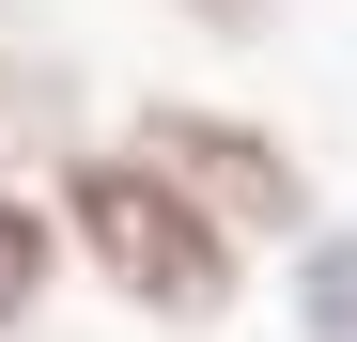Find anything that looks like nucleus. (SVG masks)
Here are the masks:
<instances>
[{
    "instance_id": "7ed1b4c3",
    "label": "nucleus",
    "mask_w": 357,
    "mask_h": 342,
    "mask_svg": "<svg viewBox=\"0 0 357 342\" xmlns=\"http://www.w3.org/2000/svg\"><path fill=\"white\" fill-rule=\"evenodd\" d=\"M93 125L109 109H93V63L63 47V16L47 0H0V187H47Z\"/></svg>"
},
{
    "instance_id": "39448f33",
    "label": "nucleus",
    "mask_w": 357,
    "mask_h": 342,
    "mask_svg": "<svg viewBox=\"0 0 357 342\" xmlns=\"http://www.w3.org/2000/svg\"><path fill=\"white\" fill-rule=\"evenodd\" d=\"M280 265H295V342H357V218H311Z\"/></svg>"
},
{
    "instance_id": "f257e3e1",
    "label": "nucleus",
    "mask_w": 357,
    "mask_h": 342,
    "mask_svg": "<svg viewBox=\"0 0 357 342\" xmlns=\"http://www.w3.org/2000/svg\"><path fill=\"white\" fill-rule=\"evenodd\" d=\"M47 202H63V249H78V280L93 296H125L140 327H233V296H249V249L218 234V218L171 187V171L125 140V125H93L63 171H47Z\"/></svg>"
},
{
    "instance_id": "f03ea898",
    "label": "nucleus",
    "mask_w": 357,
    "mask_h": 342,
    "mask_svg": "<svg viewBox=\"0 0 357 342\" xmlns=\"http://www.w3.org/2000/svg\"><path fill=\"white\" fill-rule=\"evenodd\" d=\"M125 140L218 218L233 249H295V234H311V156H295L264 109H233V94H140Z\"/></svg>"
},
{
    "instance_id": "20e7f679",
    "label": "nucleus",
    "mask_w": 357,
    "mask_h": 342,
    "mask_svg": "<svg viewBox=\"0 0 357 342\" xmlns=\"http://www.w3.org/2000/svg\"><path fill=\"white\" fill-rule=\"evenodd\" d=\"M63 280H78V249H63V202H47V187H0V342H31Z\"/></svg>"
},
{
    "instance_id": "423d86ee",
    "label": "nucleus",
    "mask_w": 357,
    "mask_h": 342,
    "mask_svg": "<svg viewBox=\"0 0 357 342\" xmlns=\"http://www.w3.org/2000/svg\"><path fill=\"white\" fill-rule=\"evenodd\" d=\"M171 16H187L202 47H264V31H280V0H171Z\"/></svg>"
}]
</instances>
